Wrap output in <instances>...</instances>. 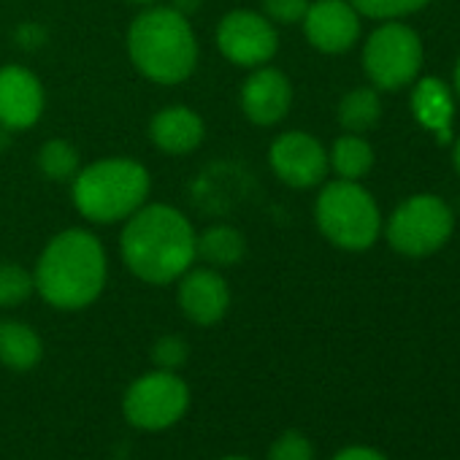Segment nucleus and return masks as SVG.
<instances>
[{
  "label": "nucleus",
  "mask_w": 460,
  "mask_h": 460,
  "mask_svg": "<svg viewBox=\"0 0 460 460\" xmlns=\"http://www.w3.org/2000/svg\"><path fill=\"white\" fill-rule=\"evenodd\" d=\"M269 460H314V449H312V441L304 433L288 430L271 444Z\"/></svg>",
  "instance_id": "obj_24"
},
{
  "label": "nucleus",
  "mask_w": 460,
  "mask_h": 460,
  "mask_svg": "<svg viewBox=\"0 0 460 460\" xmlns=\"http://www.w3.org/2000/svg\"><path fill=\"white\" fill-rule=\"evenodd\" d=\"M422 66L420 36L398 22L382 25L371 33L363 49V68L376 90H398L409 84Z\"/></svg>",
  "instance_id": "obj_8"
},
{
  "label": "nucleus",
  "mask_w": 460,
  "mask_h": 460,
  "mask_svg": "<svg viewBox=\"0 0 460 460\" xmlns=\"http://www.w3.org/2000/svg\"><path fill=\"white\" fill-rule=\"evenodd\" d=\"M179 306L195 325H214L230 306V290L214 269H195L181 274Z\"/></svg>",
  "instance_id": "obj_14"
},
{
  "label": "nucleus",
  "mask_w": 460,
  "mask_h": 460,
  "mask_svg": "<svg viewBox=\"0 0 460 460\" xmlns=\"http://www.w3.org/2000/svg\"><path fill=\"white\" fill-rule=\"evenodd\" d=\"M173 4H176L173 9L184 14V12H190V9H198V6H200V0H173Z\"/></svg>",
  "instance_id": "obj_28"
},
{
  "label": "nucleus",
  "mask_w": 460,
  "mask_h": 460,
  "mask_svg": "<svg viewBox=\"0 0 460 460\" xmlns=\"http://www.w3.org/2000/svg\"><path fill=\"white\" fill-rule=\"evenodd\" d=\"M41 355H44L41 336L31 325L14 320L0 323V363L6 368L31 371L41 363Z\"/></svg>",
  "instance_id": "obj_17"
},
{
  "label": "nucleus",
  "mask_w": 460,
  "mask_h": 460,
  "mask_svg": "<svg viewBox=\"0 0 460 460\" xmlns=\"http://www.w3.org/2000/svg\"><path fill=\"white\" fill-rule=\"evenodd\" d=\"M352 9L374 17V20H393V17H403L411 12H420L422 6H428L430 0H349Z\"/></svg>",
  "instance_id": "obj_23"
},
{
  "label": "nucleus",
  "mask_w": 460,
  "mask_h": 460,
  "mask_svg": "<svg viewBox=\"0 0 460 460\" xmlns=\"http://www.w3.org/2000/svg\"><path fill=\"white\" fill-rule=\"evenodd\" d=\"M130 4H152V0H130Z\"/></svg>",
  "instance_id": "obj_32"
},
{
  "label": "nucleus",
  "mask_w": 460,
  "mask_h": 460,
  "mask_svg": "<svg viewBox=\"0 0 460 460\" xmlns=\"http://www.w3.org/2000/svg\"><path fill=\"white\" fill-rule=\"evenodd\" d=\"M44 111V87L22 66L0 68V125L22 130L39 122Z\"/></svg>",
  "instance_id": "obj_12"
},
{
  "label": "nucleus",
  "mask_w": 460,
  "mask_h": 460,
  "mask_svg": "<svg viewBox=\"0 0 460 460\" xmlns=\"http://www.w3.org/2000/svg\"><path fill=\"white\" fill-rule=\"evenodd\" d=\"M304 31L314 49L325 55H341L355 47L360 36V20L349 0H317V4H309Z\"/></svg>",
  "instance_id": "obj_11"
},
{
  "label": "nucleus",
  "mask_w": 460,
  "mask_h": 460,
  "mask_svg": "<svg viewBox=\"0 0 460 460\" xmlns=\"http://www.w3.org/2000/svg\"><path fill=\"white\" fill-rule=\"evenodd\" d=\"M190 347L181 336H163L155 347H152V360L163 368V371H176L187 363Z\"/></svg>",
  "instance_id": "obj_25"
},
{
  "label": "nucleus",
  "mask_w": 460,
  "mask_h": 460,
  "mask_svg": "<svg viewBox=\"0 0 460 460\" xmlns=\"http://www.w3.org/2000/svg\"><path fill=\"white\" fill-rule=\"evenodd\" d=\"M293 87L277 68H255L242 87V111L255 125H277L288 117Z\"/></svg>",
  "instance_id": "obj_13"
},
{
  "label": "nucleus",
  "mask_w": 460,
  "mask_h": 460,
  "mask_svg": "<svg viewBox=\"0 0 460 460\" xmlns=\"http://www.w3.org/2000/svg\"><path fill=\"white\" fill-rule=\"evenodd\" d=\"M36 290L33 274L17 263H0V306H20Z\"/></svg>",
  "instance_id": "obj_22"
},
{
  "label": "nucleus",
  "mask_w": 460,
  "mask_h": 460,
  "mask_svg": "<svg viewBox=\"0 0 460 460\" xmlns=\"http://www.w3.org/2000/svg\"><path fill=\"white\" fill-rule=\"evenodd\" d=\"M333 460H387V457L382 452L371 449V447H347Z\"/></svg>",
  "instance_id": "obj_27"
},
{
  "label": "nucleus",
  "mask_w": 460,
  "mask_h": 460,
  "mask_svg": "<svg viewBox=\"0 0 460 460\" xmlns=\"http://www.w3.org/2000/svg\"><path fill=\"white\" fill-rule=\"evenodd\" d=\"M195 252L214 269H227L236 266L244 252H247V242L239 234L236 227L230 225H214L208 227L200 239H195Z\"/></svg>",
  "instance_id": "obj_18"
},
{
  "label": "nucleus",
  "mask_w": 460,
  "mask_h": 460,
  "mask_svg": "<svg viewBox=\"0 0 460 460\" xmlns=\"http://www.w3.org/2000/svg\"><path fill=\"white\" fill-rule=\"evenodd\" d=\"M195 230L190 219L173 206H141L128 217L122 230V261L149 285H168L195 263Z\"/></svg>",
  "instance_id": "obj_1"
},
{
  "label": "nucleus",
  "mask_w": 460,
  "mask_h": 460,
  "mask_svg": "<svg viewBox=\"0 0 460 460\" xmlns=\"http://www.w3.org/2000/svg\"><path fill=\"white\" fill-rule=\"evenodd\" d=\"M328 163L333 165V171L341 176V179H349V181H358L360 176H366L374 165V149L368 146V141H363L360 136L349 133V136H341L331 155H328Z\"/></svg>",
  "instance_id": "obj_19"
},
{
  "label": "nucleus",
  "mask_w": 460,
  "mask_h": 460,
  "mask_svg": "<svg viewBox=\"0 0 460 460\" xmlns=\"http://www.w3.org/2000/svg\"><path fill=\"white\" fill-rule=\"evenodd\" d=\"M274 173L290 187H314L325 179L328 152L323 144L301 130L282 133L269 152Z\"/></svg>",
  "instance_id": "obj_10"
},
{
  "label": "nucleus",
  "mask_w": 460,
  "mask_h": 460,
  "mask_svg": "<svg viewBox=\"0 0 460 460\" xmlns=\"http://www.w3.org/2000/svg\"><path fill=\"white\" fill-rule=\"evenodd\" d=\"M452 236V211L436 195H414L387 222V242L406 258H425Z\"/></svg>",
  "instance_id": "obj_6"
},
{
  "label": "nucleus",
  "mask_w": 460,
  "mask_h": 460,
  "mask_svg": "<svg viewBox=\"0 0 460 460\" xmlns=\"http://www.w3.org/2000/svg\"><path fill=\"white\" fill-rule=\"evenodd\" d=\"M222 460H250V457H236V455H234V457H222Z\"/></svg>",
  "instance_id": "obj_31"
},
{
  "label": "nucleus",
  "mask_w": 460,
  "mask_h": 460,
  "mask_svg": "<svg viewBox=\"0 0 460 460\" xmlns=\"http://www.w3.org/2000/svg\"><path fill=\"white\" fill-rule=\"evenodd\" d=\"M219 52L242 68L266 66L279 47V36L263 14L255 12H230L217 28Z\"/></svg>",
  "instance_id": "obj_9"
},
{
  "label": "nucleus",
  "mask_w": 460,
  "mask_h": 460,
  "mask_svg": "<svg viewBox=\"0 0 460 460\" xmlns=\"http://www.w3.org/2000/svg\"><path fill=\"white\" fill-rule=\"evenodd\" d=\"M128 55L146 79L179 84L195 71L198 44L181 12L155 6L133 20L128 31Z\"/></svg>",
  "instance_id": "obj_3"
},
{
  "label": "nucleus",
  "mask_w": 460,
  "mask_h": 460,
  "mask_svg": "<svg viewBox=\"0 0 460 460\" xmlns=\"http://www.w3.org/2000/svg\"><path fill=\"white\" fill-rule=\"evenodd\" d=\"M411 109L420 125H425L428 130L438 133L441 141L449 138V128H452V98L444 87V82L438 79H422L414 93H411Z\"/></svg>",
  "instance_id": "obj_16"
},
{
  "label": "nucleus",
  "mask_w": 460,
  "mask_h": 460,
  "mask_svg": "<svg viewBox=\"0 0 460 460\" xmlns=\"http://www.w3.org/2000/svg\"><path fill=\"white\" fill-rule=\"evenodd\" d=\"M379 114H382L379 95H376V90H368V87H358V90L347 93L339 103V122L349 133H363V130L374 128Z\"/></svg>",
  "instance_id": "obj_20"
},
{
  "label": "nucleus",
  "mask_w": 460,
  "mask_h": 460,
  "mask_svg": "<svg viewBox=\"0 0 460 460\" xmlns=\"http://www.w3.org/2000/svg\"><path fill=\"white\" fill-rule=\"evenodd\" d=\"M39 168L52 181H66L79 173V152L68 141H47L39 152Z\"/></svg>",
  "instance_id": "obj_21"
},
{
  "label": "nucleus",
  "mask_w": 460,
  "mask_h": 460,
  "mask_svg": "<svg viewBox=\"0 0 460 460\" xmlns=\"http://www.w3.org/2000/svg\"><path fill=\"white\" fill-rule=\"evenodd\" d=\"M263 12L274 22L296 25V22H304L309 12V0H263Z\"/></svg>",
  "instance_id": "obj_26"
},
{
  "label": "nucleus",
  "mask_w": 460,
  "mask_h": 460,
  "mask_svg": "<svg viewBox=\"0 0 460 460\" xmlns=\"http://www.w3.org/2000/svg\"><path fill=\"white\" fill-rule=\"evenodd\" d=\"M455 87H457V93H460V60H457V68H455Z\"/></svg>",
  "instance_id": "obj_30"
},
{
  "label": "nucleus",
  "mask_w": 460,
  "mask_h": 460,
  "mask_svg": "<svg viewBox=\"0 0 460 460\" xmlns=\"http://www.w3.org/2000/svg\"><path fill=\"white\" fill-rule=\"evenodd\" d=\"M314 217H317L323 236L331 244L349 250V252L368 250L376 242L379 227H382L374 198L368 195V190H363L358 181H349V179L331 181L320 192Z\"/></svg>",
  "instance_id": "obj_5"
},
{
  "label": "nucleus",
  "mask_w": 460,
  "mask_h": 460,
  "mask_svg": "<svg viewBox=\"0 0 460 460\" xmlns=\"http://www.w3.org/2000/svg\"><path fill=\"white\" fill-rule=\"evenodd\" d=\"M149 195V173L128 157L98 160L74 176V203L82 217L109 225L136 214Z\"/></svg>",
  "instance_id": "obj_4"
},
{
  "label": "nucleus",
  "mask_w": 460,
  "mask_h": 460,
  "mask_svg": "<svg viewBox=\"0 0 460 460\" xmlns=\"http://www.w3.org/2000/svg\"><path fill=\"white\" fill-rule=\"evenodd\" d=\"M455 168H457V173H460V141H457V146H455Z\"/></svg>",
  "instance_id": "obj_29"
},
{
  "label": "nucleus",
  "mask_w": 460,
  "mask_h": 460,
  "mask_svg": "<svg viewBox=\"0 0 460 460\" xmlns=\"http://www.w3.org/2000/svg\"><path fill=\"white\" fill-rule=\"evenodd\" d=\"M149 138L168 155H187L203 141V119L187 106H168L152 117Z\"/></svg>",
  "instance_id": "obj_15"
},
{
  "label": "nucleus",
  "mask_w": 460,
  "mask_h": 460,
  "mask_svg": "<svg viewBox=\"0 0 460 460\" xmlns=\"http://www.w3.org/2000/svg\"><path fill=\"white\" fill-rule=\"evenodd\" d=\"M190 406V390L176 371H149L138 376L125 398L122 411L130 425L141 430H165L176 425Z\"/></svg>",
  "instance_id": "obj_7"
},
{
  "label": "nucleus",
  "mask_w": 460,
  "mask_h": 460,
  "mask_svg": "<svg viewBox=\"0 0 460 460\" xmlns=\"http://www.w3.org/2000/svg\"><path fill=\"white\" fill-rule=\"evenodd\" d=\"M36 290L55 309H84L106 285V252L87 230H63L39 258Z\"/></svg>",
  "instance_id": "obj_2"
}]
</instances>
